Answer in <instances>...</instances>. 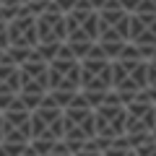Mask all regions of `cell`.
I'll return each instance as SVG.
<instances>
[{
  "mask_svg": "<svg viewBox=\"0 0 156 156\" xmlns=\"http://www.w3.org/2000/svg\"><path fill=\"white\" fill-rule=\"evenodd\" d=\"M89 3H91V5H94V8H101V5H104V3H109V0H89Z\"/></svg>",
  "mask_w": 156,
  "mask_h": 156,
  "instance_id": "19",
  "label": "cell"
},
{
  "mask_svg": "<svg viewBox=\"0 0 156 156\" xmlns=\"http://www.w3.org/2000/svg\"><path fill=\"white\" fill-rule=\"evenodd\" d=\"M148 91L156 96V57H148Z\"/></svg>",
  "mask_w": 156,
  "mask_h": 156,
  "instance_id": "15",
  "label": "cell"
},
{
  "mask_svg": "<svg viewBox=\"0 0 156 156\" xmlns=\"http://www.w3.org/2000/svg\"><path fill=\"white\" fill-rule=\"evenodd\" d=\"M94 117H96V135L104 146L128 140V107L115 91L101 104L94 107Z\"/></svg>",
  "mask_w": 156,
  "mask_h": 156,
  "instance_id": "6",
  "label": "cell"
},
{
  "mask_svg": "<svg viewBox=\"0 0 156 156\" xmlns=\"http://www.w3.org/2000/svg\"><path fill=\"white\" fill-rule=\"evenodd\" d=\"M18 91H21V73L18 65L5 55L0 57V109H8L18 99Z\"/></svg>",
  "mask_w": 156,
  "mask_h": 156,
  "instance_id": "12",
  "label": "cell"
},
{
  "mask_svg": "<svg viewBox=\"0 0 156 156\" xmlns=\"http://www.w3.org/2000/svg\"><path fill=\"white\" fill-rule=\"evenodd\" d=\"M65 31L68 42L65 44L76 52V57H86L91 47L99 42V11L89 0H81L78 5L65 11Z\"/></svg>",
  "mask_w": 156,
  "mask_h": 156,
  "instance_id": "4",
  "label": "cell"
},
{
  "mask_svg": "<svg viewBox=\"0 0 156 156\" xmlns=\"http://www.w3.org/2000/svg\"><path fill=\"white\" fill-rule=\"evenodd\" d=\"M128 42L135 44L146 57L156 50V5L151 0H143L135 11H130V31Z\"/></svg>",
  "mask_w": 156,
  "mask_h": 156,
  "instance_id": "9",
  "label": "cell"
},
{
  "mask_svg": "<svg viewBox=\"0 0 156 156\" xmlns=\"http://www.w3.org/2000/svg\"><path fill=\"white\" fill-rule=\"evenodd\" d=\"M65 143L73 151H81L91 143H101L96 135V117H94V107L78 94L73 99V104L65 107ZM109 148V146H107Z\"/></svg>",
  "mask_w": 156,
  "mask_h": 156,
  "instance_id": "5",
  "label": "cell"
},
{
  "mask_svg": "<svg viewBox=\"0 0 156 156\" xmlns=\"http://www.w3.org/2000/svg\"><path fill=\"white\" fill-rule=\"evenodd\" d=\"M91 107L101 104L112 94V60L101 52L99 42L91 47L86 57H81V91Z\"/></svg>",
  "mask_w": 156,
  "mask_h": 156,
  "instance_id": "3",
  "label": "cell"
},
{
  "mask_svg": "<svg viewBox=\"0 0 156 156\" xmlns=\"http://www.w3.org/2000/svg\"><path fill=\"white\" fill-rule=\"evenodd\" d=\"M151 3H154V5H156V0H151Z\"/></svg>",
  "mask_w": 156,
  "mask_h": 156,
  "instance_id": "20",
  "label": "cell"
},
{
  "mask_svg": "<svg viewBox=\"0 0 156 156\" xmlns=\"http://www.w3.org/2000/svg\"><path fill=\"white\" fill-rule=\"evenodd\" d=\"M65 42V11L55 3L37 11V47H62Z\"/></svg>",
  "mask_w": 156,
  "mask_h": 156,
  "instance_id": "10",
  "label": "cell"
},
{
  "mask_svg": "<svg viewBox=\"0 0 156 156\" xmlns=\"http://www.w3.org/2000/svg\"><path fill=\"white\" fill-rule=\"evenodd\" d=\"M29 3H31V0H0V13L8 18V16H13V13L23 11V8H29Z\"/></svg>",
  "mask_w": 156,
  "mask_h": 156,
  "instance_id": "13",
  "label": "cell"
},
{
  "mask_svg": "<svg viewBox=\"0 0 156 156\" xmlns=\"http://www.w3.org/2000/svg\"><path fill=\"white\" fill-rule=\"evenodd\" d=\"M11 50H37V13L31 8L8 16Z\"/></svg>",
  "mask_w": 156,
  "mask_h": 156,
  "instance_id": "11",
  "label": "cell"
},
{
  "mask_svg": "<svg viewBox=\"0 0 156 156\" xmlns=\"http://www.w3.org/2000/svg\"><path fill=\"white\" fill-rule=\"evenodd\" d=\"M47 65H50V94H47V99H52L57 107L65 109L68 104H73V99L81 91V60L68 44H62L55 52V57L47 60Z\"/></svg>",
  "mask_w": 156,
  "mask_h": 156,
  "instance_id": "2",
  "label": "cell"
},
{
  "mask_svg": "<svg viewBox=\"0 0 156 156\" xmlns=\"http://www.w3.org/2000/svg\"><path fill=\"white\" fill-rule=\"evenodd\" d=\"M11 50V37H8V18L0 13V57H5V52Z\"/></svg>",
  "mask_w": 156,
  "mask_h": 156,
  "instance_id": "14",
  "label": "cell"
},
{
  "mask_svg": "<svg viewBox=\"0 0 156 156\" xmlns=\"http://www.w3.org/2000/svg\"><path fill=\"white\" fill-rule=\"evenodd\" d=\"M112 91L128 104L148 91V57L135 44H125L122 55L112 60Z\"/></svg>",
  "mask_w": 156,
  "mask_h": 156,
  "instance_id": "1",
  "label": "cell"
},
{
  "mask_svg": "<svg viewBox=\"0 0 156 156\" xmlns=\"http://www.w3.org/2000/svg\"><path fill=\"white\" fill-rule=\"evenodd\" d=\"M120 3H122V5L128 8V11H135V8H138L140 3H143V0H120Z\"/></svg>",
  "mask_w": 156,
  "mask_h": 156,
  "instance_id": "18",
  "label": "cell"
},
{
  "mask_svg": "<svg viewBox=\"0 0 156 156\" xmlns=\"http://www.w3.org/2000/svg\"><path fill=\"white\" fill-rule=\"evenodd\" d=\"M18 73H21V91H18V99L34 109L37 104L47 99L50 94V65L39 52H34L29 60H23L18 65Z\"/></svg>",
  "mask_w": 156,
  "mask_h": 156,
  "instance_id": "7",
  "label": "cell"
},
{
  "mask_svg": "<svg viewBox=\"0 0 156 156\" xmlns=\"http://www.w3.org/2000/svg\"><path fill=\"white\" fill-rule=\"evenodd\" d=\"M52 3H55V0H31V3H29V8H31V11L37 13V11H42V8L52 5Z\"/></svg>",
  "mask_w": 156,
  "mask_h": 156,
  "instance_id": "16",
  "label": "cell"
},
{
  "mask_svg": "<svg viewBox=\"0 0 156 156\" xmlns=\"http://www.w3.org/2000/svg\"><path fill=\"white\" fill-rule=\"evenodd\" d=\"M78 3H81V0H55V5L57 8H62V11H70L73 5H78Z\"/></svg>",
  "mask_w": 156,
  "mask_h": 156,
  "instance_id": "17",
  "label": "cell"
},
{
  "mask_svg": "<svg viewBox=\"0 0 156 156\" xmlns=\"http://www.w3.org/2000/svg\"><path fill=\"white\" fill-rule=\"evenodd\" d=\"M99 11V44H128L130 11L120 0H109Z\"/></svg>",
  "mask_w": 156,
  "mask_h": 156,
  "instance_id": "8",
  "label": "cell"
}]
</instances>
